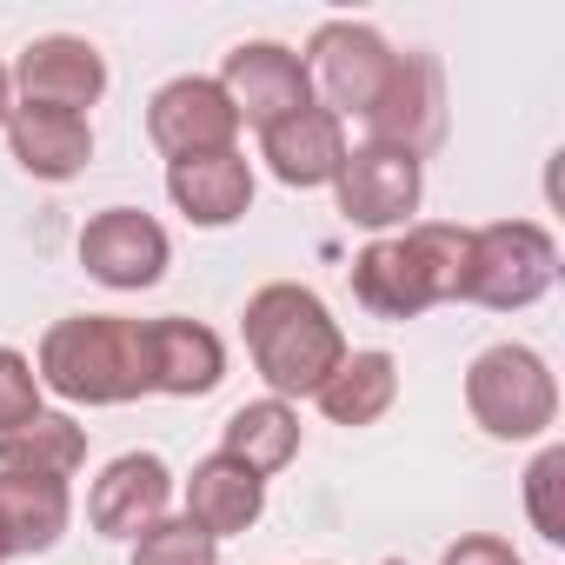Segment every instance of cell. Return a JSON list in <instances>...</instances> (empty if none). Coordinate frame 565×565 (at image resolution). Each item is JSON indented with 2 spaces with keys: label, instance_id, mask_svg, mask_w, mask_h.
I'll return each mask as SVG.
<instances>
[{
  "label": "cell",
  "instance_id": "obj_1",
  "mask_svg": "<svg viewBox=\"0 0 565 565\" xmlns=\"http://www.w3.org/2000/svg\"><path fill=\"white\" fill-rule=\"evenodd\" d=\"M246 327V353L259 366V380L273 386V399H313L333 366L347 360V333L340 320L327 313V300L313 287H294V279H273V287H259L239 313Z\"/></svg>",
  "mask_w": 565,
  "mask_h": 565
},
{
  "label": "cell",
  "instance_id": "obj_2",
  "mask_svg": "<svg viewBox=\"0 0 565 565\" xmlns=\"http://www.w3.org/2000/svg\"><path fill=\"white\" fill-rule=\"evenodd\" d=\"M34 380L74 406H127L140 393H153V366H147V320H120V313H74L54 320L34 360Z\"/></svg>",
  "mask_w": 565,
  "mask_h": 565
},
{
  "label": "cell",
  "instance_id": "obj_3",
  "mask_svg": "<svg viewBox=\"0 0 565 565\" xmlns=\"http://www.w3.org/2000/svg\"><path fill=\"white\" fill-rule=\"evenodd\" d=\"M466 239H472V226H446V220H419L406 233H380L353 259V300L366 313H380V320H419L426 307L459 300Z\"/></svg>",
  "mask_w": 565,
  "mask_h": 565
},
{
  "label": "cell",
  "instance_id": "obj_4",
  "mask_svg": "<svg viewBox=\"0 0 565 565\" xmlns=\"http://www.w3.org/2000/svg\"><path fill=\"white\" fill-rule=\"evenodd\" d=\"M552 279H558V239L539 220H492L466 239L459 300L492 307V313H519V307L552 294Z\"/></svg>",
  "mask_w": 565,
  "mask_h": 565
},
{
  "label": "cell",
  "instance_id": "obj_5",
  "mask_svg": "<svg viewBox=\"0 0 565 565\" xmlns=\"http://www.w3.org/2000/svg\"><path fill=\"white\" fill-rule=\"evenodd\" d=\"M466 413L492 433V439H539V433H552V419H558V380H552V366L532 353V347H519V340H505V347H486L472 366H466Z\"/></svg>",
  "mask_w": 565,
  "mask_h": 565
},
{
  "label": "cell",
  "instance_id": "obj_6",
  "mask_svg": "<svg viewBox=\"0 0 565 565\" xmlns=\"http://www.w3.org/2000/svg\"><path fill=\"white\" fill-rule=\"evenodd\" d=\"M307 81L327 94V114H373V100L386 94V81H393V67H399V54H393V41L380 34V28H366V21H327L313 41H307Z\"/></svg>",
  "mask_w": 565,
  "mask_h": 565
},
{
  "label": "cell",
  "instance_id": "obj_7",
  "mask_svg": "<svg viewBox=\"0 0 565 565\" xmlns=\"http://www.w3.org/2000/svg\"><path fill=\"white\" fill-rule=\"evenodd\" d=\"M340 193V213L366 233H406L413 213H419V193H426V167L413 153H393V147H347V167L333 180Z\"/></svg>",
  "mask_w": 565,
  "mask_h": 565
},
{
  "label": "cell",
  "instance_id": "obj_8",
  "mask_svg": "<svg viewBox=\"0 0 565 565\" xmlns=\"http://www.w3.org/2000/svg\"><path fill=\"white\" fill-rule=\"evenodd\" d=\"M147 140L167 160H200V153H233L239 140V114L220 94V81L206 74H180L147 100Z\"/></svg>",
  "mask_w": 565,
  "mask_h": 565
},
{
  "label": "cell",
  "instance_id": "obj_9",
  "mask_svg": "<svg viewBox=\"0 0 565 565\" xmlns=\"http://www.w3.org/2000/svg\"><path fill=\"white\" fill-rule=\"evenodd\" d=\"M220 94L233 100L239 127H273V120H287L300 107H313V81H307V61L294 47H279V41H239L220 67Z\"/></svg>",
  "mask_w": 565,
  "mask_h": 565
},
{
  "label": "cell",
  "instance_id": "obj_10",
  "mask_svg": "<svg viewBox=\"0 0 565 565\" xmlns=\"http://www.w3.org/2000/svg\"><path fill=\"white\" fill-rule=\"evenodd\" d=\"M167 259H173V239H167V226H160L153 213H140V206H107V213H94L87 233H81V266L100 279V287H114V294L160 287Z\"/></svg>",
  "mask_w": 565,
  "mask_h": 565
},
{
  "label": "cell",
  "instance_id": "obj_11",
  "mask_svg": "<svg viewBox=\"0 0 565 565\" xmlns=\"http://www.w3.org/2000/svg\"><path fill=\"white\" fill-rule=\"evenodd\" d=\"M366 134H373V147H393V153H413V160H426L439 147V134H446V81H439L433 54H399L386 94L366 114Z\"/></svg>",
  "mask_w": 565,
  "mask_h": 565
},
{
  "label": "cell",
  "instance_id": "obj_12",
  "mask_svg": "<svg viewBox=\"0 0 565 565\" xmlns=\"http://www.w3.org/2000/svg\"><path fill=\"white\" fill-rule=\"evenodd\" d=\"M14 94L21 107H54V114H87L107 94V61L81 34H41L14 61Z\"/></svg>",
  "mask_w": 565,
  "mask_h": 565
},
{
  "label": "cell",
  "instance_id": "obj_13",
  "mask_svg": "<svg viewBox=\"0 0 565 565\" xmlns=\"http://www.w3.org/2000/svg\"><path fill=\"white\" fill-rule=\"evenodd\" d=\"M167 505H173V472H167L160 452H120V459L94 479V492H87V519H94V532H107V539H140V532H153V525L167 519Z\"/></svg>",
  "mask_w": 565,
  "mask_h": 565
},
{
  "label": "cell",
  "instance_id": "obj_14",
  "mask_svg": "<svg viewBox=\"0 0 565 565\" xmlns=\"http://www.w3.org/2000/svg\"><path fill=\"white\" fill-rule=\"evenodd\" d=\"M259 153H266L279 186H333L340 167H347V120L313 100L287 120H273L259 134Z\"/></svg>",
  "mask_w": 565,
  "mask_h": 565
},
{
  "label": "cell",
  "instance_id": "obj_15",
  "mask_svg": "<svg viewBox=\"0 0 565 565\" xmlns=\"http://www.w3.org/2000/svg\"><path fill=\"white\" fill-rule=\"evenodd\" d=\"M147 366H153V393L200 399L226 380V347L200 320H147Z\"/></svg>",
  "mask_w": 565,
  "mask_h": 565
},
{
  "label": "cell",
  "instance_id": "obj_16",
  "mask_svg": "<svg viewBox=\"0 0 565 565\" xmlns=\"http://www.w3.org/2000/svg\"><path fill=\"white\" fill-rule=\"evenodd\" d=\"M180 499H186V525H200L213 545L220 539H233V532H246L259 512H266V479L259 472H246L239 459H226V452H213V459H200L193 466V479L180 486Z\"/></svg>",
  "mask_w": 565,
  "mask_h": 565
},
{
  "label": "cell",
  "instance_id": "obj_17",
  "mask_svg": "<svg viewBox=\"0 0 565 565\" xmlns=\"http://www.w3.org/2000/svg\"><path fill=\"white\" fill-rule=\"evenodd\" d=\"M167 193L193 226H233L253 206V167L246 153H200V160H167Z\"/></svg>",
  "mask_w": 565,
  "mask_h": 565
},
{
  "label": "cell",
  "instance_id": "obj_18",
  "mask_svg": "<svg viewBox=\"0 0 565 565\" xmlns=\"http://www.w3.org/2000/svg\"><path fill=\"white\" fill-rule=\"evenodd\" d=\"M8 147L34 180H74L94 160V127H87V114H54V107H21L14 100Z\"/></svg>",
  "mask_w": 565,
  "mask_h": 565
},
{
  "label": "cell",
  "instance_id": "obj_19",
  "mask_svg": "<svg viewBox=\"0 0 565 565\" xmlns=\"http://www.w3.org/2000/svg\"><path fill=\"white\" fill-rule=\"evenodd\" d=\"M74 519V492L67 479H34V472H0V545L14 552H47L61 545Z\"/></svg>",
  "mask_w": 565,
  "mask_h": 565
},
{
  "label": "cell",
  "instance_id": "obj_20",
  "mask_svg": "<svg viewBox=\"0 0 565 565\" xmlns=\"http://www.w3.org/2000/svg\"><path fill=\"white\" fill-rule=\"evenodd\" d=\"M220 452L226 459H239L246 472H259V479H273V472H287L294 466V452H300V413L287 406V399H246L226 426H220Z\"/></svg>",
  "mask_w": 565,
  "mask_h": 565
},
{
  "label": "cell",
  "instance_id": "obj_21",
  "mask_svg": "<svg viewBox=\"0 0 565 565\" xmlns=\"http://www.w3.org/2000/svg\"><path fill=\"white\" fill-rule=\"evenodd\" d=\"M313 399H320V413H327L333 426H373V419H386L393 399H399V360L380 353V347L347 353V360L333 366V380H327Z\"/></svg>",
  "mask_w": 565,
  "mask_h": 565
},
{
  "label": "cell",
  "instance_id": "obj_22",
  "mask_svg": "<svg viewBox=\"0 0 565 565\" xmlns=\"http://www.w3.org/2000/svg\"><path fill=\"white\" fill-rule=\"evenodd\" d=\"M87 466V433L67 413H34L28 426L0 433V472H34V479H74Z\"/></svg>",
  "mask_w": 565,
  "mask_h": 565
},
{
  "label": "cell",
  "instance_id": "obj_23",
  "mask_svg": "<svg viewBox=\"0 0 565 565\" xmlns=\"http://www.w3.org/2000/svg\"><path fill=\"white\" fill-rule=\"evenodd\" d=\"M134 565H220V545L200 525H186V519L167 512L153 532L134 539Z\"/></svg>",
  "mask_w": 565,
  "mask_h": 565
},
{
  "label": "cell",
  "instance_id": "obj_24",
  "mask_svg": "<svg viewBox=\"0 0 565 565\" xmlns=\"http://www.w3.org/2000/svg\"><path fill=\"white\" fill-rule=\"evenodd\" d=\"M558 479H565V446H545L525 472V512L545 545H565V512H558Z\"/></svg>",
  "mask_w": 565,
  "mask_h": 565
},
{
  "label": "cell",
  "instance_id": "obj_25",
  "mask_svg": "<svg viewBox=\"0 0 565 565\" xmlns=\"http://www.w3.org/2000/svg\"><path fill=\"white\" fill-rule=\"evenodd\" d=\"M34 413H47V406H41V380H34V360H28V353H14V347H0V433L28 426Z\"/></svg>",
  "mask_w": 565,
  "mask_h": 565
},
{
  "label": "cell",
  "instance_id": "obj_26",
  "mask_svg": "<svg viewBox=\"0 0 565 565\" xmlns=\"http://www.w3.org/2000/svg\"><path fill=\"white\" fill-rule=\"evenodd\" d=\"M439 565H525V558H519L499 532H466L459 545H446V558H439Z\"/></svg>",
  "mask_w": 565,
  "mask_h": 565
},
{
  "label": "cell",
  "instance_id": "obj_27",
  "mask_svg": "<svg viewBox=\"0 0 565 565\" xmlns=\"http://www.w3.org/2000/svg\"><path fill=\"white\" fill-rule=\"evenodd\" d=\"M8 114H14V74L0 67V127H8Z\"/></svg>",
  "mask_w": 565,
  "mask_h": 565
},
{
  "label": "cell",
  "instance_id": "obj_28",
  "mask_svg": "<svg viewBox=\"0 0 565 565\" xmlns=\"http://www.w3.org/2000/svg\"><path fill=\"white\" fill-rule=\"evenodd\" d=\"M386 565H406V558H386Z\"/></svg>",
  "mask_w": 565,
  "mask_h": 565
},
{
  "label": "cell",
  "instance_id": "obj_29",
  "mask_svg": "<svg viewBox=\"0 0 565 565\" xmlns=\"http://www.w3.org/2000/svg\"><path fill=\"white\" fill-rule=\"evenodd\" d=\"M0 558H8V545H0Z\"/></svg>",
  "mask_w": 565,
  "mask_h": 565
}]
</instances>
